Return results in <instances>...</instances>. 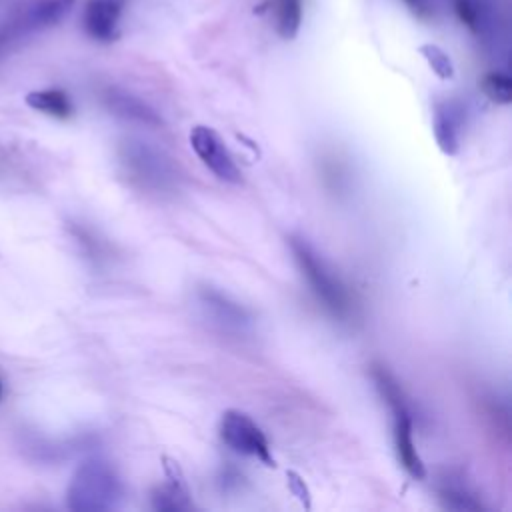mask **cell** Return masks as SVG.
<instances>
[{"label": "cell", "mask_w": 512, "mask_h": 512, "mask_svg": "<svg viewBox=\"0 0 512 512\" xmlns=\"http://www.w3.org/2000/svg\"><path fill=\"white\" fill-rule=\"evenodd\" d=\"M74 6V0H32L22 6L20 12L8 22L16 38L30 36L34 32L56 26Z\"/></svg>", "instance_id": "ba28073f"}, {"label": "cell", "mask_w": 512, "mask_h": 512, "mask_svg": "<svg viewBox=\"0 0 512 512\" xmlns=\"http://www.w3.org/2000/svg\"><path fill=\"white\" fill-rule=\"evenodd\" d=\"M124 4L126 0H86L82 12L84 32L96 42L116 40Z\"/></svg>", "instance_id": "9c48e42d"}, {"label": "cell", "mask_w": 512, "mask_h": 512, "mask_svg": "<svg viewBox=\"0 0 512 512\" xmlns=\"http://www.w3.org/2000/svg\"><path fill=\"white\" fill-rule=\"evenodd\" d=\"M102 102L114 116H118L122 120L142 124V126H150V128H156V126L164 124L162 116L148 102H144L142 98H138V96H134L126 90L106 88L102 92Z\"/></svg>", "instance_id": "30bf717a"}, {"label": "cell", "mask_w": 512, "mask_h": 512, "mask_svg": "<svg viewBox=\"0 0 512 512\" xmlns=\"http://www.w3.org/2000/svg\"><path fill=\"white\" fill-rule=\"evenodd\" d=\"M118 162L128 182L150 194H172L182 174L178 164L162 148L142 138H126L118 146Z\"/></svg>", "instance_id": "7a4b0ae2"}, {"label": "cell", "mask_w": 512, "mask_h": 512, "mask_svg": "<svg viewBox=\"0 0 512 512\" xmlns=\"http://www.w3.org/2000/svg\"><path fill=\"white\" fill-rule=\"evenodd\" d=\"M220 438L222 442L238 454L256 458L266 466H274L270 442L262 428L240 410H226L220 418Z\"/></svg>", "instance_id": "5b68a950"}, {"label": "cell", "mask_w": 512, "mask_h": 512, "mask_svg": "<svg viewBox=\"0 0 512 512\" xmlns=\"http://www.w3.org/2000/svg\"><path fill=\"white\" fill-rule=\"evenodd\" d=\"M372 378L382 398L386 400V404L394 414V448H396L398 462L408 472V476L422 480L426 476V466L414 444V420H412V410L406 402V396L400 384L384 366H374Z\"/></svg>", "instance_id": "277c9868"}, {"label": "cell", "mask_w": 512, "mask_h": 512, "mask_svg": "<svg viewBox=\"0 0 512 512\" xmlns=\"http://www.w3.org/2000/svg\"><path fill=\"white\" fill-rule=\"evenodd\" d=\"M454 10L462 24L480 34L488 26V8L482 0H454Z\"/></svg>", "instance_id": "2e32d148"}, {"label": "cell", "mask_w": 512, "mask_h": 512, "mask_svg": "<svg viewBox=\"0 0 512 512\" xmlns=\"http://www.w3.org/2000/svg\"><path fill=\"white\" fill-rule=\"evenodd\" d=\"M16 178V158L8 152V148L0 146V180Z\"/></svg>", "instance_id": "d6986e66"}, {"label": "cell", "mask_w": 512, "mask_h": 512, "mask_svg": "<svg viewBox=\"0 0 512 512\" xmlns=\"http://www.w3.org/2000/svg\"><path fill=\"white\" fill-rule=\"evenodd\" d=\"M190 146L196 152V156L200 158V162L222 182L228 184H240L242 182V172L232 156V152L228 150V146L224 144V140L220 138V134L210 128V126H194L190 130Z\"/></svg>", "instance_id": "52a82bcc"}, {"label": "cell", "mask_w": 512, "mask_h": 512, "mask_svg": "<svg viewBox=\"0 0 512 512\" xmlns=\"http://www.w3.org/2000/svg\"><path fill=\"white\" fill-rule=\"evenodd\" d=\"M440 494V500L444 502L446 508H452V510H470V512H478L482 510V502L476 498V494L468 488V486H462V484H452V482H444L438 490Z\"/></svg>", "instance_id": "5bb4252c"}, {"label": "cell", "mask_w": 512, "mask_h": 512, "mask_svg": "<svg viewBox=\"0 0 512 512\" xmlns=\"http://www.w3.org/2000/svg\"><path fill=\"white\" fill-rule=\"evenodd\" d=\"M196 296H198L202 314L218 330L234 336H244L252 330V324H254L252 314L240 302L230 298L226 292L214 286H200Z\"/></svg>", "instance_id": "8992f818"}, {"label": "cell", "mask_w": 512, "mask_h": 512, "mask_svg": "<svg viewBox=\"0 0 512 512\" xmlns=\"http://www.w3.org/2000/svg\"><path fill=\"white\" fill-rule=\"evenodd\" d=\"M166 482L162 486H158L152 492V506L156 510H188L190 508V498H188V490L184 484V478L180 474V468L176 462L166 460Z\"/></svg>", "instance_id": "7c38bea8"}, {"label": "cell", "mask_w": 512, "mask_h": 512, "mask_svg": "<svg viewBox=\"0 0 512 512\" xmlns=\"http://www.w3.org/2000/svg\"><path fill=\"white\" fill-rule=\"evenodd\" d=\"M290 250L316 300L334 318L348 320L354 310V304L348 286L342 282L336 270L302 236H290Z\"/></svg>", "instance_id": "3957f363"}, {"label": "cell", "mask_w": 512, "mask_h": 512, "mask_svg": "<svg viewBox=\"0 0 512 512\" xmlns=\"http://www.w3.org/2000/svg\"><path fill=\"white\" fill-rule=\"evenodd\" d=\"M2 392H4V386H2V378H0V400H2Z\"/></svg>", "instance_id": "44dd1931"}, {"label": "cell", "mask_w": 512, "mask_h": 512, "mask_svg": "<svg viewBox=\"0 0 512 512\" xmlns=\"http://www.w3.org/2000/svg\"><path fill=\"white\" fill-rule=\"evenodd\" d=\"M460 126H462V108L456 102H440L434 108V138L438 148L454 156L460 148Z\"/></svg>", "instance_id": "8fae6325"}, {"label": "cell", "mask_w": 512, "mask_h": 512, "mask_svg": "<svg viewBox=\"0 0 512 512\" xmlns=\"http://www.w3.org/2000/svg\"><path fill=\"white\" fill-rule=\"evenodd\" d=\"M26 104L32 110L42 112L52 118H58V120H68L74 114V104H72L70 96L60 88L32 90L26 94Z\"/></svg>", "instance_id": "4fadbf2b"}, {"label": "cell", "mask_w": 512, "mask_h": 512, "mask_svg": "<svg viewBox=\"0 0 512 512\" xmlns=\"http://www.w3.org/2000/svg\"><path fill=\"white\" fill-rule=\"evenodd\" d=\"M420 54L428 62V66L434 70V74L442 80H450L454 76V64L450 56L436 44H424L420 46Z\"/></svg>", "instance_id": "ac0fdd59"}, {"label": "cell", "mask_w": 512, "mask_h": 512, "mask_svg": "<svg viewBox=\"0 0 512 512\" xmlns=\"http://www.w3.org/2000/svg\"><path fill=\"white\" fill-rule=\"evenodd\" d=\"M124 482L116 466L104 456H90L78 464L66 488V506L74 512H108L122 506Z\"/></svg>", "instance_id": "6da1fadb"}, {"label": "cell", "mask_w": 512, "mask_h": 512, "mask_svg": "<svg viewBox=\"0 0 512 512\" xmlns=\"http://www.w3.org/2000/svg\"><path fill=\"white\" fill-rule=\"evenodd\" d=\"M484 94L496 104H508L512 100V80L504 72H490L482 78Z\"/></svg>", "instance_id": "e0dca14e"}, {"label": "cell", "mask_w": 512, "mask_h": 512, "mask_svg": "<svg viewBox=\"0 0 512 512\" xmlns=\"http://www.w3.org/2000/svg\"><path fill=\"white\" fill-rule=\"evenodd\" d=\"M302 22V0H276V30L282 38L292 40Z\"/></svg>", "instance_id": "9a60e30c"}, {"label": "cell", "mask_w": 512, "mask_h": 512, "mask_svg": "<svg viewBox=\"0 0 512 512\" xmlns=\"http://www.w3.org/2000/svg\"><path fill=\"white\" fill-rule=\"evenodd\" d=\"M410 6H418L420 4V0H406Z\"/></svg>", "instance_id": "ffe728a7"}]
</instances>
